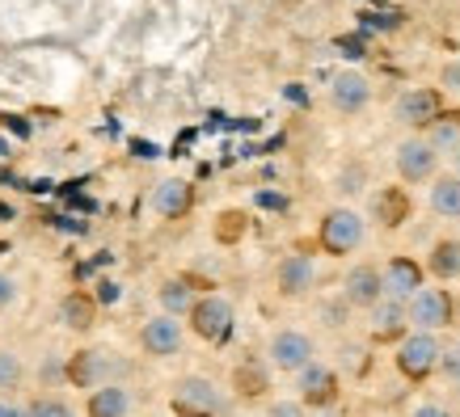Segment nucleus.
Masks as SVG:
<instances>
[{
  "mask_svg": "<svg viewBox=\"0 0 460 417\" xmlns=\"http://www.w3.org/2000/svg\"><path fill=\"white\" fill-rule=\"evenodd\" d=\"M119 371H123V359H119L114 350H102V346H84L64 362V379H68L72 388H84V392L119 384V379H114Z\"/></svg>",
  "mask_w": 460,
  "mask_h": 417,
  "instance_id": "1",
  "label": "nucleus"
},
{
  "mask_svg": "<svg viewBox=\"0 0 460 417\" xmlns=\"http://www.w3.org/2000/svg\"><path fill=\"white\" fill-rule=\"evenodd\" d=\"M363 215L355 207H334L321 215V228H317V245L321 253H330V257H347L363 245Z\"/></svg>",
  "mask_w": 460,
  "mask_h": 417,
  "instance_id": "2",
  "label": "nucleus"
},
{
  "mask_svg": "<svg viewBox=\"0 0 460 417\" xmlns=\"http://www.w3.org/2000/svg\"><path fill=\"white\" fill-rule=\"evenodd\" d=\"M224 404V392L208 376H181L169 392V409L178 417H220Z\"/></svg>",
  "mask_w": 460,
  "mask_h": 417,
  "instance_id": "3",
  "label": "nucleus"
},
{
  "mask_svg": "<svg viewBox=\"0 0 460 417\" xmlns=\"http://www.w3.org/2000/svg\"><path fill=\"white\" fill-rule=\"evenodd\" d=\"M439 359H444V342L435 334H419V329H410V334L397 342V354H393V362H397V371H402L405 379H427L439 371Z\"/></svg>",
  "mask_w": 460,
  "mask_h": 417,
  "instance_id": "4",
  "label": "nucleus"
},
{
  "mask_svg": "<svg viewBox=\"0 0 460 417\" xmlns=\"http://www.w3.org/2000/svg\"><path fill=\"white\" fill-rule=\"evenodd\" d=\"M266 362L283 376H300L308 362H317V342L305 329H275L266 342Z\"/></svg>",
  "mask_w": 460,
  "mask_h": 417,
  "instance_id": "5",
  "label": "nucleus"
},
{
  "mask_svg": "<svg viewBox=\"0 0 460 417\" xmlns=\"http://www.w3.org/2000/svg\"><path fill=\"white\" fill-rule=\"evenodd\" d=\"M393 165H397V178L410 181V186L439 178V152L427 143V135H405L393 152Z\"/></svg>",
  "mask_w": 460,
  "mask_h": 417,
  "instance_id": "6",
  "label": "nucleus"
},
{
  "mask_svg": "<svg viewBox=\"0 0 460 417\" xmlns=\"http://www.w3.org/2000/svg\"><path fill=\"white\" fill-rule=\"evenodd\" d=\"M405 308H410V329H419V334H439L456 320V304L444 287H422Z\"/></svg>",
  "mask_w": 460,
  "mask_h": 417,
  "instance_id": "7",
  "label": "nucleus"
},
{
  "mask_svg": "<svg viewBox=\"0 0 460 417\" xmlns=\"http://www.w3.org/2000/svg\"><path fill=\"white\" fill-rule=\"evenodd\" d=\"M439 114H444V93H439V89H427V84L405 89L402 98L393 101V118L402 126H410V131H427Z\"/></svg>",
  "mask_w": 460,
  "mask_h": 417,
  "instance_id": "8",
  "label": "nucleus"
},
{
  "mask_svg": "<svg viewBox=\"0 0 460 417\" xmlns=\"http://www.w3.org/2000/svg\"><path fill=\"white\" fill-rule=\"evenodd\" d=\"M190 329H195L203 342H211V346H220L224 337L233 334V304L224 300V295H199L195 312H190Z\"/></svg>",
  "mask_w": 460,
  "mask_h": 417,
  "instance_id": "9",
  "label": "nucleus"
},
{
  "mask_svg": "<svg viewBox=\"0 0 460 417\" xmlns=\"http://www.w3.org/2000/svg\"><path fill=\"white\" fill-rule=\"evenodd\" d=\"M342 300H347L350 308H372L385 300V270L372 262H359V265H350L347 278H342Z\"/></svg>",
  "mask_w": 460,
  "mask_h": 417,
  "instance_id": "10",
  "label": "nucleus"
},
{
  "mask_svg": "<svg viewBox=\"0 0 460 417\" xmlns=\"http://www.w3.org/2000/svg\"><path fill=\"white\" fill-rule=\"evenodd\" d=\"M296 401L308 404V409H330V404L338 401L334 367H325V362H308L305 371L296 376Z\"/></svg>",
  "mask_w": 460,
  "mask_h": 417,
  "instance_id": "11",
  "label": "nucleus"
},
{
  "mask_svg": "<svg viewBox=\"0 0 460 417\" xmlns=\"http://www.w3.org/2000/svg\"><path fill=\"white\" fill-rule=\"evenodd\" d=\"M275 287H279L283 300H305L313 287H317V262L313 253H288L275 270Z\"/></svg>",
  "mask_w": 460,
  "mask_h": 417,
  "instance_id": "12",
  "label": "nucleus"
},
{
  "mask_svg": "<svg viewBox=\"0 0 460 417\" xmlns=\"http://www.w3.org/2000/svg\"><path fill=\"white\" fill-rule=\"evenodd\" d=\"M422 287H427V270H422L414 257H393V262L385 265V300L410 304Z\"/></svg>",
  "mask_w": 460,
  "mask_h": 417,
  "instance_id": "13",
  "label": "nucleus"
},
{
  "mask_svg": "<svg viewBox=\"0 0 460 417\" xmlns=\"http://www.w3.org/2000/svg\"><path fill=\"white\" fill-rule=\"evenodd\" d=\"M181 342H186V334H181V320L178 317H153L148 325L140 329V346L144 354H153V359H173L181 350Z\"/></svg>",
  "mask_w": 460,
  "mask_h": 417,
  "instance_id": "14",
  "label": "nucleus"
},
{
  "mask_svg": "<svg viewBox=\"0 0 460 417\" xmlns=\"http://www.w3.org/2000/svg\"><path fill=\"white\" fill-rule=\"evenodd\" d=\"M330 101H334V110L342 114H359L367 101H372V84H367V76L355 68H342L330 81Z\"/></svg>",
  "mask_w": 460,
  "mask_h": 417,
  "instance_id": "15",
  "label": "nucleus"
},
{
  "mask_svg": "<svg viewBox=\"0 0 460 417\" xmlns=\"http://www.w3.org/2000/svg\"><path fill=\"white\" fill-rule=\"evenodd\" d=\"M367 334L376 337V342H402L410 334V308L397 304V300H380L367 312Z\"/></svg>",
  "mask_w": 460,
  "mask_h": 417,
  "instance_id": "16",
  "label": "nucleus"
},
{
  "mask_svg": "<svg viewBox=\"0 0 460 417\" xmlns=\"http://www.w3.org/2000/svg\"><path fill=\"white\" fill-rule=\"evenodd\" d=\"M190 207H195V190H190V181L165 178L153 190V211L161 215V220H181Z\"/></svg>",
  "mask_w": 460,
  "mask_h": 417,
  "instance_id": "17",
  "label": "nucleus"
},
{
  "mask_svg": "<svg viewBox=\"0 0 460 417\" xmlns=\"http://www.w3.org/2000/svg\"><path fill=\"white\" fill-rule=\"evenodd\" d=\"M156 300H161V312L165 317H190L199 304V291H195V282L190 278H165L161 287H156Z\"/></svg>",
  "mask_w": 460,
  "mask_h": 417,
  "instance_id": "18",
  "label": "nucleus"
},
{
  "mask_svg": "<svg viewBox=\"0 0 460 417\" xmlns=\"http://www.w3.org/2000/svg\"><path fill=\"white\" fill-rule=\"evenodd\" d=\"M84 417H131V392L123 384H106V388L89 392Z\"/></svg>",
  "mask_w": 460,
  "mask_h": 417,
  "instance_id": "19",
  "label": "nucleus"
},
{
  "mask_svg": "<svg viewBox=\"0 0 460 417\" xmlns=\"http://www.w3.org/2000/svg\"><path fill=\"white\" fill-rule=\"evenodd\" d=\"M59 320L68 325L72 334H89V329H93V320H98V304H93L84 291H72V295L59 300Z\"/></svg>",
  "mask_w": 460,
  "mask_h": 417,
  "instance_id": "20",
  "label": "nucleus"
},
{
  "mask_svg": "<svg viewBox=\"0 0 460 417\" xmlns=\"http://www.w3.org/2000/svg\"><path fill=\"white\" fill-rule=\"evenodd\" d=\"M422 135H427V143H431L439 156H460V110H452V114L444 110Z\"/></svg>",
  "mask_w": 460,
  "mask_h": 417,
  "instance_id": "21",
  "label": "nucleus"
},
{
  "mask_svg": "<svg viewBox=\"0 0 460 417\" xmlns=\"http://www.w3.org/2000/svg\"><path fill=\"white\" fill-rule=\"evenodd\" d=\"M431 211L439 215V220H460V178L456 173H439V178L431 181Z\"/></svg>",
  "mask_w": 460,
  "mask_h": 417,
  "instance_id": "22",
  "label": "nucleus"
},
{
  "mask_svg": "<svg viewBox=\"0 0 460 417\" xmlns=\"http://www.w3.org/2000/svg\"><path fill=\"white\" fill-rule=\"evenodd\" d=\"M372 211H376L380 223H389V228H397V223L405 220V211H410V203H405V195L393 186V190H380L376 198H372Z\"/></svg>",
  "mask_w": 460,
  "mask_h": 417,
  "instance_id": "23",
  "label": "nucleus"
},
{
  "mask_svg": "<svg viewBox=\"0 0 460 417\" xmlns=\"http://www.w3.org/2000/svg\"><path fill=\"white\" fill-rule=\"evenodd\" d=\"M431 274L435 278H456L460 274V240H439L431 249Z\"/></svg>",
  "mask_w": 460,
  "mask_h": 417,
  "instance_id": "24",
  "label": "nucleus"
},
{
  "mask_svg": "<svg viewBox=\"0 0 460 417\" xmlns=\"http://www.w3.org/2000/svg\"><path fill=\"white\" fill-rule=\"evenodd\" d=\"M233 384H237L241 396H262L266 388H270V379H266V367H258V362H241L237 371H233Z\"/></svg>",
  "mask_w": 460,
  "mask_h": 417,
  "instance_id": "25",
  "label": "nucleus"
},
{
  "mask_svg": "<svg viewBox=\"0 0 460 417\" xmlns=\"http://www.w3.org/2000/svg\"><path fill=\"white\" fill-rule=\"evenodd\" d=\"M26 384V362L17 350H0V396L4 392H17Z\"/></svg>",
  "mask_w": 460,
  "mask_h": 417,
  "instance_id": "26",
  "label": "nucleus"
},
{
  "mask_svg": "<svg viewBox=\"0 0 460 417\" xmlns=\"http://www.w3.org/2000/svg\"><path fill=\"white\" fill-rule=\"evenodd\" d=\"M26 413L30 417H81L64 396H51V392H47V396H34V401L26 404Z\"/></svg>",
  "mask_w": 460,
  "mask_h": 417,
  "instance_id": "27",
  "label": "nucleus"
},
{
  "mask_svg": "<svg viewBox=\"0 0 460 417\" xmlns=\"http://www.w3.org/2000/svg\"><path fill=\"white\" fill-rule=\"evenodd\" d=\"M347 317H350V304L338 295V300H330V304H321V325L325 329H342L347 325Z\"/></svg>",
  "mask_w": 460,
  "mask_h": 417,
  "instance_id": "28",
  "label": "nucleus"
},
{
  "mask_svg": "<svg viewBox=\"0 0 460 417\" xmlns=\"http://www.w3.org/2000/svg\"><path fill=\"white\" fill-rule=\"evenodd\" d=\"M439 371L447 376V384H456L460 388V342L444 346V359H439Z\"/></svg>",
  "mask_w": 460,
  "mask_h": 417,
  "instance_id": "29",
  "label": "nucleus"
},
{
  "mask_svg": "<svg viewBox=\"0 0 460 417\" xmlns=\"http://www.w3.org/2000/svg\"><path fill=\"white\" fill-rule=\"evenodd\" d=\"M266 417H308L300 401H270L266 404Z\"/></svg>",
  "mask_w": 460,
  "mask_h": 417,
  "instance_id": "30",
  "label": "nucleus"
},
{
  "mask_svg": "<svg viewBox=\"0 0 460 417\" xmlns=\"http://www.w3.org/2000/svg\"><path fill=\"white\" fill-rule=\"evenodd\" d=\"M359 181H363V169H359V165L347 169V173L338 178V195H359V190H363Z\"/></svg>",
  "mask_w": 460,
  "mask_h": 417,
  "instance_id": "31",
  "label": "nucleus"
},
{
  "mask_svg": "<svg viewBox=\"0 0 460 417\" xmlns=\"http://www.w3.org/2000/svg\"><path fill=\"white\" fill-rule=\"evenodd\" d=\"M439 84H444V93H460V59L444 64V72H439Z\"/></svg>",
  "mask_w": 460,
  "mask_h": 417,
  "instance_id": "32",
  "label": "nucleus"
},
{
  "mask_svg": "<svg viewBox=\"0 0 460 417\" xmlns=\"http://www.w3.org/2000/svg\"><path fill=\"white\" fill-rule=\"evenodd\" d=\"M410 417H456L452 409H444V404H435V401H422L410 409Z\"/></svg>",
  "mask_w": 460,
  "mask_h": 417,
  "instance_id": "33",
  "label": "nucleus"
},
{
  "mask_svg": "<svg viewBox=\"0 0 460 417\" xmlns=\"http://www.w3.org/2000/svg\"><path fill=\"white\" fill-rule=\"evenodd\" d=\"M17 304V282L9 274H0V312Z\"/></svg>",
  "mask_w": 460,
  "mask_h": 417,
  "instance_id": "34",
  "label": "nucleus"
},
{
  "mask_svg": "<svg viewBox=\"0 0 460 417\" xmlns=\"http://www.w3.org/2000/svg\"><path fill=\"white\" fill-rule=\"evenodd\" d=\"M0 417H30V413H26V404L9 401V396H0Z\"/></svg>",
  "mask_w": 460,
  "mask_h": 417,
  "instance_id": "35",
  "label": "nucleus"
},
{
  "mask_svg": "<svg viewBox=\"0 0 460 417\" xmlns=\"http://www.w3.org/2000/svg\"><path fill=\"white\" fill-rule=\"evenodd\" d=\"M342 354H347V359H342V362H347V367H355V371H363V346H347V350H342Z\"/></svg>",
  "mask_w": 460,
  "mask_h": 417,
  "instance_id": "36",
  "label": "nucleus"
},
{
  "mask_svg": "<svg viewBox=\"0 0 460 417\" xmlns=\"http://www.w3.org/2000/svg\"><path fill=\"white\" fill-rule=\"evenodd\" d=\"M456 178H460V156H456Z\"/></svg>",
  "mask_w": 460,
  "mask_h": 417,
  "instance_id": "37",
  "label": "nucleus"
}]
</instances>
